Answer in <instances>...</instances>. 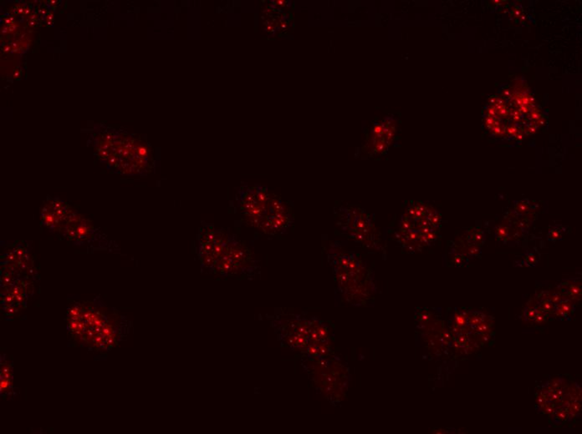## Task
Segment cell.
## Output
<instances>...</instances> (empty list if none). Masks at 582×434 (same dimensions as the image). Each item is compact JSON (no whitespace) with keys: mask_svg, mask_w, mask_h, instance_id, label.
<instances>
[{"mask_svg":"<svg viewBox=\"0 0 582 434\" xmlns=\"http://www.w3.org/2000/svg\"><path fill=\"white\" fill-rule=\"evenodd\" d=\"M237 199V207L247 223L262 232L281 235L294 224L292 207L266 187L245 188L239 191Z\"/></svg>","mask_w":582,"mask_h":434,"instance_id":"cell-1","label":"cell"},{"mask_svg":"<svg viewBox=\"0 0 582 434\" xmlns=\"http://www.w3.org/2000/svg\"><path fill=\"white\" fill-rule=\"evenodd\" d=\"M68 330L73 338L97 349H110L119 339L116 316L102 306L76 302L67 311Z\"/></svg>","mask_w":582,"mask_h":434,"instance_id":"cell-2","label":"cell"},{"mask_svg":"<svg viewBox=\"0 0 582 434\" xmlns=\"http://www.w3.org/2000/svg\"><path fill=\"white\" fill-rule=\"evenodd\" d=\"M328 258L335 282L345 300L354 304L365 303L374 292L372 272L355 254L342 249L338 242H331Z\"/></svg>","mask_w":582,"mask_h":434,"instance_id":"cell-3","label":"cell"},{"mask_svg":"<svg viewBox=\"0 0 582 434\" xmlns=\"http://www.w3.org/2000/svg\"><path fill=\"white\" fill-rule=\"evenodd\" d=\"M441 227L442 215L433 206L411 201L401 215L395 238L407 250H419L437 240Z\"/></svg>","mask_w":582,"mask_h":434,"instance_id":"cell-4","label":"cell"},{"mask_svg":"<svg viewBox=\"0 0 582 434\" xmlns=\"http://www.w3.org/2000/svg\"><path fill=\"white\" fill-rule=\"evenodd\" d=\"M336 230L345 238L362 248L378 250L382 246V233L373 215L359 206L336 202L333 207Z\"/></svg>","mask_w":582,"mask_h":434,"instance_id":"cell-5","label":"cell"},{"mask_svg":"<svg viewBox=\"0 0 582 434\" xmlns=\"http://www.w3.org/2000/svg\"><path fill=\"white\" fill-rule=\"evenodd\" d=\"M230 236L223 230L205 225L200 228L198 243L199 256L202 264L207 268H215L225 250Z\"/></svg>","mask_w":582,"mask_h":434,"instance_id":"cell-6","label":"cell"},{"mask_svg":"<svg viewBox=\"0 0 582 434\" xmlns=\"http://www.w3.org/2000/svg\"><path fill=\"white\" fill-rule=\"evenodd\" d=\"M395 129L384 124H377L371 129L368 135L366 146V152L371 155H383L393 140Z\"/></svg>","mask_w":582,"mask_h":434,"instance_id":"cell-7","label":"cell"},{"mask_svg":"<svg viewBox=\"0 0 582 434\" xmlns=\"http://www.w3.org/2000/svg\"><path fill=\"white\" fill-rule=\"evenodd\" d=\"M12 392V369L8 362L1 364V393L5 397L6 393Z\"/></svg>","mask_w":582,"mask_h":434,"instance_id":"cell-8","label":"cell"},{"mask_svg":"<svg viewBox=\"0 0 582 434\" xmlns=\"http://www.w3.org/2000/svg\"><path fill=\"white\" fill-rule=\"evenodd\" d=\"M537 205L533 204L529 199H522L514 202V210L518 216H527L536 211Z\"/></svg>","mask_w":582,"mask_h":434,"instance_id":"cell-9","label":"cell"},{"mask_svg":"<svg viewBox=\"0 0 582 434\" xmlns=\"http://www.w3.org/2000/svg\"><path fill=\"white\" fill-rule=\"evenodd\" d=\"M464 236H465L464 239H465L467 243L477 245L478 247H481L482 245L484 244L485 238H486L485 234L483 230L474 227L469 228V230L465 232Z\"/></svg>","mask_w":582,"mask_h":434,"instance_id":"cell-10","label":"cell"},{"mask_svg":"<svg viewBox=\"0 0 582 434\" xmlns=\"http://www.w3.org/2000/svg\"><path fill=\"white\" fill-rule=\"evenodd\" d=\"M567 231V227L564 226V225H554L552 227H550L548 231L547 239L550 242H556L558 241H561L564 236V234H565Z\"/></svg>","mask_w":582,"mask_h":434,"instance_id":"cell-11","label":"cell"},{"mask_svg":"<svg viewBox=\"0 0 582 434\" xmlns=\"http://www.w3.org/2000/svg\"><path fill=\"white\" fill-rule=\"evenodd\" d=\"M512 230L510 225H499L496 229V238L499 241L505 242L510 238V230Z\"/></svg>","mask_w":582,"mask_h":434,"instance_id":"cell-12","label":"cell"},{"mask_svg":"<svg viewBox=\"0 0 582 434\" xmlns=\"http://www.w3.org/2000/svg\"><path fill=\"white\" fill-rule=\"evenodd\" d=\"M568 291L571 296H573L574 298H578L582 295V288L579 285L571 284Z\"/></svg>","mask_w":582,"mask_h":434,"instance_id":"cell-13","label":"cell"},{"mask_svg":"<svg viewBox=\"0 0 582 434\" xmlns=\"http://www.w3.org/2000/svg\"><path fill=\"white\" fill-rule=\"evenodd\" d=\"M17 28L18 26L16 25V24H13V23H12V24H9V25H5L4 27H3V29H2V33H3V34L9 33V32L12 33V32L15 31Z\"/></svg>","mask_w":582,"mask_h":434,"instance_id":"cell-14","label":"cell"},{"mask_svg":"<svg viewBox=\"0 0 582 434\" xmlns=\"http://www.w3.org/2000/svg\"><path fill=\"white\" fill-rule=\"evenodd\" d=\"M456 322H457V323H458V324H459V325H464V316H461V315H459V314H458V315H457V316H456Z\"/></svg>","mask_w":582,"mask_h":434,"instance_id":"cell-15","label":"cell"},{"mask_svg":"<svg viewBox=\"0 0 582 434\" xmlns=\"http://www.w3.org/2000/svg\"><path fill=\"white\" fill-rule=\"evenodd\" d=\"M527 259L530 261V263H536V257L534 256L533 254H530V256H527Z\"/></svg>","mask_w":582,"mask_h":434,"instance_id":"cell-16","label":"cell"},{"mask_svg":"<svg viewBox=\"0 0 582 434\" xmlns=\"http://www.w3.org/2000/svg\"><path fill=\"white\" fill-rule=\"evenodd\" d=\"M508 131H509V133H510V134L514 135L515 133L517 132V129L515 128V127H510V129H508Z\"/></svg>","mask_w":582,"mask_h":434,"instance_id":"cell-17","label":"cell"},{"mask_svg":"<svg viewBox=\"0 0 582 434\" xmlns=\"http://www.w3.org/2000/svg\"><path fill=\"white\" fill-rule=\"evenodd\" d=\"M531 116H532V118L536 119V120H538V119L539 118V115H538V114H536V113H533V114L531 115Z\"/></svg>","mask_w":582,"mask_h":434,"instance_id":"cell-18","label":"cell"}]
</instances>
